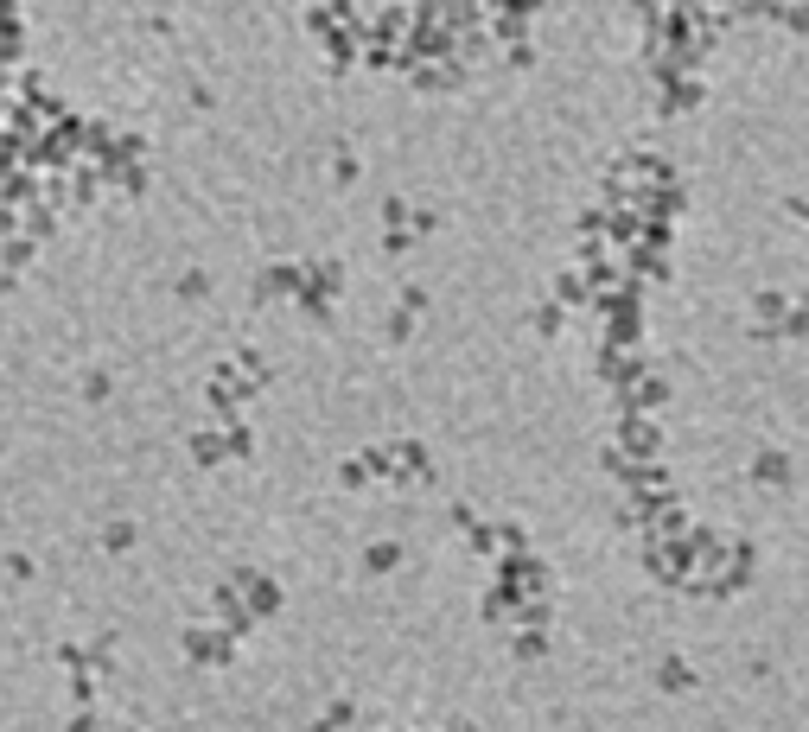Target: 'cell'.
<instances>
[{"label":"cell","instance_id":"6da1fadb","mask_svg":"<svg viewBox=\"0 0 809 732\" xmlns=\"http://www.w3.org/2000/svg\"><path fill=\"white\" fill-rule=\"evenodd\" d=\"M657 688H695V669H688L682 656H663L657 662Z\"/></svg>","mask_w":809,"mask_h":732}]
</instances>
